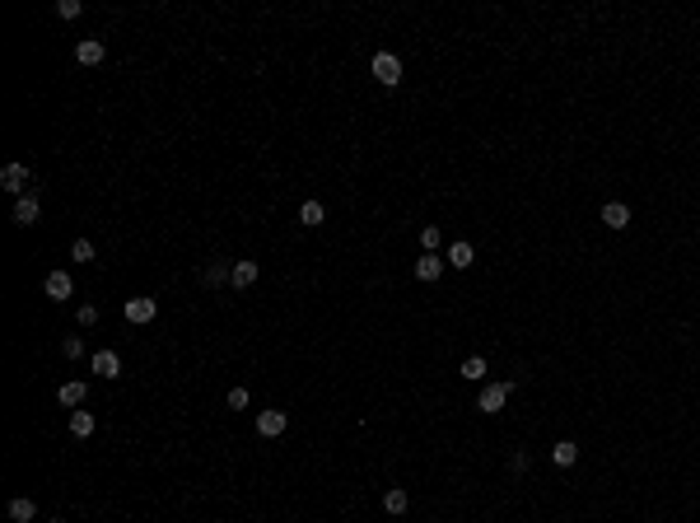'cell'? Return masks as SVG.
Returning <instances> with one entry per match:
<instances>
[{"label": "cell", "mask_w": 700, "mask_h": 523, "mask_svg": "<svg viewBox=\"0 0 700 523\" xmlns=\"http://www.w3.org/2000/svg\"><path fill=\"white\" fill-rule=\"evenodd\" d=\"M374 79H378V84H388V89H392V84H401V61L392 52H378L374 56Z\"/></svg>", "instance_id": "1"}, {"label": "cell", "mask_w": 700, "mask_h": 523, "mask_svg": "<svg viewBox=\"0 0 700 523\" xmlns=\"http://www.w3.org/2000/svg\"><path fill=\"white\" fill-rule=\"evenodd\" d=\"M122 313H126V323H155L159 304H155V299H145V294H135V299H126V304H122Z\"/></svg>", "instance_id": "2"}, {"label": "cell", "mask_w": 700, "mask_h": 523, "mask_svg": "<svg viewBox=\"0 0 700 523\" xmlns=\"http://www.w3.org/2000/svg\"><path fill=\"white\" fill-rule=\"evenodd\" d=\"M504 402H509V383H486V388H481V397H477V407H481L486 416H495Z\"/></svg>", "instance_id": "3"}, {"label": "cell", "mask_w": 700, "mask_h": 523, "mask_svg": "<svg viewBox=\"0 0 700 523\" xmlns=\"http://www.w3.org/2000/svg\"><path fill=\"white\" fill-rule=\"evenodd\" d=\"M289 430V416L285 412H262L257 416V434H267V439H276V434Z\"/></svg>", "instance_id": "4"}, {"label": "cell", "mask_w": 700, "mask_h": 523, "mask_svg": "<svg viewBox=\"0 0 700 523\" xmlns=\"http://www.w3.org/2000/svg\"><path fill=\"white\" fill-rule=\"evenodd\" d=\"M43 290H47V299H70V294H75V280H70L66 271H52V276L43 280Z\"/></svg>", "instance_id": "5"}, {"label": "cell", "mask_w": 700, "mask_h": 523, "mask_svg": "<svg viewBox=\"0 0 700 523\" xmlns=\"http://www.w3.org/2000/svg\"><path fill=\"white\" fill-rule=\"evenodd\" d=\"M38 215H43V206H38V197H33V192L14 201V224H38Z\"/></svg>", "instance_id": "6"}, {"label": "cell", "mask_w": 700, "mask_h": 523, "mask_svg": "<svg viewBox=\"0 0 700 523\" xmlns=\"http://www.w3.org/2000/svg\"><path fill=\"white\" fill-rule=\"evenodd\" d=\"M84 397H89V388H84L79 379H66L61 388H56V402H61V407H79Z\"/></svg>", "instance_id": "7"}, {"label": "cell", "mask_w": 700, "mask_h": 523, "mask_svg": "<svg viewBox=\"0 0 700 523\" xmlns=\"http://www.w3.org/2000/svg\"><path fill=\"white\" fill-rule=\"evenodd\" d=\"M602 224H607V229H626V224H630V206H626V201L602 206Z\"/></svg>", "instance_id": "8"}, {"label": "cell", "mask_w": 700, "mask_h": 523, "mask_svg": "<svg viewBox=\"0 0 700 523\" xmlns=\"http://www.w3.org/2000/svg\"><path fill=\"white\" fill-rule=\"evenodd\" d=\"M89 365H94V374H103V379H117V374H122V360H117V351H99Z\"/></svg>", "instance_id": "9"}, {"label": "cell", "mask_w": 700, "mask_h": 523, "mask_svg": "<svg viewBox=\"0 0 700 523\" xmlns=\"http://www.w3.org/2000/svg\"><path fill=\"white\" fill-rule=\"evenodd\" d=\"M0 182L23 197V187H28V168H23V164H5V168H0Z\"/></svg>", "instance_id": "10"}, {"label": "cell", "mask_w": 700, "mask_h": 523, "mask_svg": "<svg viewBox=\"0 0 700 523\" xmlns=\"http://www.w3.org/2000/svg\"><path fill=\"white\" fill-rule=\"evenodd\" d=\"M257 271H262L257 262H233V271H229V285H233V290H248V285L257 280Z\"/></svg>", "instance_id": "11"}, {"label": "cell", "mask_w": 700, "mask_h": 523, "mask_svg": "<svg viewBox=\"0 0 700 523\" xmlns=\"http://www.w3.org/2000/svg\"><path fill=\"white\" fill-rule=\"evenodd\" d=\"M472 262H477V248H472V243H453V248H448V267L462 271V267H472Z\"/></svg>", "instance_id": "12"}, {"label": "cell", "mask_w": 700, "mask_h": 523, "mask_svg": "<svg viewBox=\"0 0 700 523\" xmlns=\"http://www.w3.org/2000/svg\"><path fill=\"white\" fill-rule=\"evenodd\" d=\"M75 56H79V66H99V61H103V43H99V38H84Z\"/></svg>", "instance_id": "13"}, {"label": "cell", "mask_w": 700, "mask_h": 523, "mask_svg": "<svg viewBox=\"0 0 700 523\" xmlns=\"http://www.w3.org/2000/svg\"><path fill=\"white\" fill-rule=\"evenodd\" d=\"M327 220V206H323V201H304V206H299V224H309V229H313V224H323Z\"/></svg>", "instance_id": "14"}, {"label": "cell", "mask_w": 700, "mask_h": 523, "mask_svg": "<svg viewBox=\"0 0 700 523\" xmlns=\"http://www.w3.org/2000/svg\"><path fill=\"white\" fill-rule=\"evenodd\" d=\"M439 271H444V262H439V253H425L421 262H416V276H421V280H439Z\"/></svg>", "instance_id": "15"}, {"label": "cell", "mask_w": 700, "mask_h": 523, "mask_svg": "<svg viewBox=\"0 0 700 523\" xmlns=\"http://www.w3.org/2000/svg\"><path fill=\"white\" fill-rule=\"evenodd\" d=\"M70 434H75V439H89L94 434V416L89 412H70Z\"/></svg>", "instance_id": "16"}, {"label": "cell", "mask_w": 700, "mask_h": 523, "mask_svg": "<svg viewBox=\"0 0 700 523\" xmlns=\"http://www.w3.org/2000/svg\"><path fill=\"white\" fill-rule=\"evenodd\" d=\"M574 458H579V444H570V439H560V444L551 448V463H556V468H570Z\"/></svg>", "instance_id": "17"}, {"label": "cell", "mask_w": 700, "mask_h": 523, "mask_svg": "<svg viewBox=\"0 0 700 523\" xmlns=\"http://www.w3.org/2000/svg\"><path fill=\"white\" fill-rule=\"evenodd\" d=\"M10 519L14 523H33L38 519V505L33 500H10Z\"/></svg>", "instance_id": "18"}, {"label": "cell", "mask_w": 700, "mask_h": 523, "mask_svg": "<svg viewBox=\"0 0 700 523\" xmlns=\"http://www.w3.org/2000/svg\"><path fill=\"white\" fill-rule=\"evenodd\" d=\"M457 374H462V379H467V383H481V379H486V360H481V356H472V360H462V369H457Z\"/></svg>", "instance_id": "19"}, {"label": "cell", "mask_w": 700, "mask_h": 523, "mask_svg": "<svg viewBox=\"0 0 700 523\" xmlns=\"http://www.w3.org/2000/svg\"><path fill=\"white\" fill-rule=\"evenodd\" d=\"M383 510H388V514H406V490L392 486L388 495H383Z\"/></svg>", "instance_id": "20"}, {"label": "cell", "mask_w": 700, "mask_h": 523, "mask_svg": "<svg viewBox=\"0 0 700 523\" xmlns=\"http://www.w3.org/2000/svg\"><path fill=\"white\" fill-rule=\"evenodd\" d=\"M229 271H233V267H220V262H215V267L201 271V280H206V285H224V280H229Z\"/></svg>", "instance_id": "21"}, {"label": "cell", "mask_w": 700, "mask_h": 523, "mask_svg": "<svg viewBox=\"0 0 700 523\" xmlns=\"http://www.w3.org/2000/svg\"><path fill=\"white\" fill-rule=\"evenodd\" d=\"M79 10H84L79 0H56V19H79Z\"/></svg>", "instance_id": "22"}, {"label": "cell", "mask_w": 700, "mask_h": 523, "mask_svg": "<svg viewBox=\"0 0 700 523\" xmlns=\"http://www.w3.org/2000/svg\"><path fill=\"white\" fill-rule=\"evenodd\" d=\"M70 257H75V262H94V243H89V238H75Z\"/></svg>", "instance_id": "23"}, {"label": "cell", "mask_w": 700, "mask_h": 523, "mask_svg": "<svg viewBox=\"0 0 700 523\" xmlns=\"http://www.w3.org/2000/svg\"><path fill=\"white\" fill-rule=\"evenodd\" d=\"M61 351H66V360H79V356H84V341H79V336H66Z\"/></svg>", "instance_id": "24"}, {"label": "cell", "mask_w": 700, "mask_h": 523, "mask_svg": "<svg viewBox=\"0 0 700 523\" xmlns=\"http://www.w3.org/2000/svg\"><path fill=\"white\" fill-rule=\"evenodd\" d=\"M248 402H252V397H248V388H233V392H229V407H233V412H243Z\"/></svg>", "instance_id": "25"}, {"label": "cell", "mask_w": 700, "mask_h": 523, "mask_svg": "<svg viewBox=\"0 0 700 523\" xmlns=\"http://www.w3.org/2000/svg\"><path fill=\"white\" fill-rule=\"evenodd\" d=\"M421 243L430 248V253H434V248H439V229H434V224H425V229H421Z\"/></svg>", "instance_id": "26"}, {"label": "cell", "mask_w": 700, "mask_h": 523, "mask_svg": "<svg viewBox=\"0 0 700 523\" xmlns=\"http://www.w3.org/2000/svg\"><path fill=\"white\" fill-rule=\"evenodd\" d=\"M99 323V309H94V304H84V309H79V327H94Z\"/></svg>", "instance_id": "27"}, {"label": "cell", "mask_w": 700, "mask_h": 523, "mask_svg": "<svg viewBox=\"0 0 700 523\" xmlns=\"http://www.w3.org/2000/svg\"><path fill=\"white\" fill-rule=\"evenodd\" d=\"M52 523H66V519H52Z\"/></svg>", "instance_id": "28"}]
</instances>
